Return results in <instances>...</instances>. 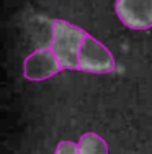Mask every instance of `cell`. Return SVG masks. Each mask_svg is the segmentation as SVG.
<instances>
[{
  "mask_svg": "<svg viewBox=\"0 0 152 154\" xmlns=\"http://www.w3.org/2000/svg\"><path fill=\"white\" fill-rule=\"evenodd\" d=\"M118 18L131 30L152 28V0H116Z\"/></svg>",
  "mask_w": 152,
  "mask_h": 154,
  "instance_id": "obj_3",
  "label": "cell"
},
{
  "mask_svg": "<svg viewBox=\"0 0 152 154\" xmlns=\"http://www.w3.org/2000/svg\"><path fill=\"white\" fill-rule=\"evenodd\" d=\"M62 71L56 54L51 49H38L26 56L23 64V74L28 80H44Z\"/></svg>",
  "mask_w": 152,
  "mask_h": 154,
  "instance_id": "obj_4",
  "label": "cell"
},
{
  "mask_svg": "<svg viewBox=\"0 0 152 154\" xmlns=\"http://www.w3.org/2000/svg\"><path fill=\"white\" fill-rule=\"evenodd\" d=\"M54 154H80V149H79V144L72 141H61Z\"/></svg>",
  "mask_w": 152,
  "mask_h": 154,
  "instance_id": "obj_6",
  "label": "cell"
},
{
  "mask_svg": "<svg viewBox=\"0 0 152 154\" xmlns=\"http://www.w3.org/2000/svg\"><path fill=\"white\" fill-rule=\"evenodd\" d=\"M87 33L64 20L52 21L51 51L56 54L62 69H79V54Z\"/></svg>",
  "mask_w": 152,
  "mask_h": 154,
  "instance_id": "obj_1",
  "label": "cell"
},
{
  "mask_svg": "<svg viewBox=\"0 0 152 154\" xmlns=\"http://www.w3.org/2000/svg\"><path fill=\"white\" fill-rule=\"evenodd\" d=\"M80 154H108V146L105 139L97 133H85L79 139Z\"/></svg>",
  "mask_w": 152,
  "mask_h": 154,
  "instance_id": "obj_5",
  "label": "cell"
},
{
  "mask_svg": "<svg viewBox=\"0 0 152 154\" xmlns=\"http://www.w3.org/2000/svg\"><path fill=\"white\" fill-rule=\"evenodd\" d=\"M115 57L105 45L87 35L79 54V71L90 74H110L115 71Z\"/></svg>",
  "mask_w": 152,
  "mask_h": 154,
  "instance_id": "obj_2",
  "label": "cell"
}]
</instances>
